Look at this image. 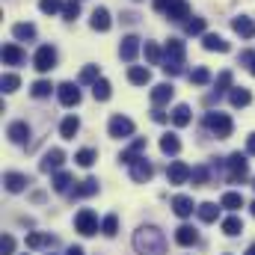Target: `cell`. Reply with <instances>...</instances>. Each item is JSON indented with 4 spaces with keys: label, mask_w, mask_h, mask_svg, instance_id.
I'll return each mask as SVG.
<instances>
[{
    "label": "cell",
    "mask_w": 255,
    "mask_h": 255,
    "mask_svg": "<svg viewBox=\"0 0 255 255\" xmlns=\"http://www.w3.org/2000/svg\"><path fill=\"white\" fill-rule=\"evenodd\" d=\"M133 250L139 255H166V238L154 226H139L133 235Z\"/></svg>",
    "instance_id": "cell-1"
},
{
    "label": "cell",
    "mask_w": 255,
    "mask_h": 255,
    "mask_svg": "<svg viewBox=\"0 0 255 255\" xmlns=\"http://www.w3.org/2000/svg\"><path fill=\"white\" fill-rule=\"evenodd\" d=\"M166 74H181L184 71V42L181 39H169L166 42V51H163V65H160Z\"/></svg>",
    "instance_id": "cell-2"
},
{
    "label": "cell",
    "mask_w": 255,
    "mask_h": 255,
    "mask_svg": "<svg viewBox=\"0 0 255 255\" xmlns=\"http://www.w3.org/2000/svg\"><path fill=\"white\" fill-rule=\"evenodd\" d=\"M205 125L211 128V133H214V136H220V139L232 136V130H235L232 119H229L226 113H220V110H211V113L205 116Z\"/></svg>",
    "instance_id": "cell-3"
},
{
    "label": "cell",
    "mask_w": 255,
    "mask_h": 255,
    "mask_svg": "<svg viewBox=\"0 0 255 255\" xmlns=\"http://www.w3.org/2000/svg\"><path fill=\"white\" fill-rule=\"evenodd\" d=\"M74 229H77L83 238H92V235L98 232V217H95V211H89V208L77 211V217H74Z\"/></svg>",
    "instance_id": "cell-4"
},
{
    "label": "cell",
    "mask_w": 255,
    "mask_h": 255,
    "mask_svg": "<svg viewBox=\"0 0 255 255\" xmlns=\"http://www.w3.org/2000/svg\"><path fill=\"white\" fill-rule=\"evenodd\" d=\"M226 166H229V181H244L247 175H250V160H247V154H232L229 160H226Z\"/></svg>",
    "instance_id": "cell-5"
},
{
    "label": "cell",
    "mask_w": 255,
    "mask_h": 255,
    "mask_svg": "<svg viewBox=\"0 0 255 255\" xmlns=\"http://www.w3.org/2000/svg\"><path fill=\"white\" fill-rule=\"evenodd\" d=\"M33 65H36V71H51L54 65H57V51L51 48V45H42L39 51H36V57H33Z\"/></svg>",
    "instance_id": "cell-6"
},
{
    "label": "cell",
    "mask_w": 255,
    "mask_h": 255,
    "mask_svg": "<svg viewBox=\"0 0 255 255\" xmlns=\"http://www.w3.org/2000/svg\"><path fill=\"white\" fill-rule=\"evenodd\" d=\"M107 128H110V136H116V139H128V136L133 133V122H130L128 116H122V113H116Z\"/></svg>",
    "instance_id": "cell-7"
},
{
    "label": "cell",
    "mask_w": 255,
    "mask_h": 255,
    "mask_svg": "<svg viewBox=\"0 0 255 255\" xmlns=\"http://www.w3.org/2000/svg\"><path fill=\"white\" fill-rule=\"evenodd\" d=\"M57 98H60L63 107H77V104H80V89H77V83H60V86H57Z\"/></svg>",
    "instance_id": "cell-8"
},
{
    "label": "cell",
    "mask_w": 255,
    "mask_h": 255,
    "mask_svg": "<svg viewBox=\"0 0 255 255\" xmlns=\"http://www.w3.org/2000/svg\"><path fill=\"white\" fill-rule=\"evenodd\" d=\"M63 160H65L63 148H51V151H45V157L39 160V169H42V172H60Z\"/></svg>",
    "instance_id": "cell-9"
},
{
    "label": "cell",
    "mask_w": 255,
    "mask_h": 255,
    "mask_svg": "<svg viewBox=\"0 0 255 255\" xmlns=\"http://www.w3.org/2000/svg\"><path fill=\"white\" fill-rule=\"evenodd\" d=\"M193 169L187 163H181V160H175L169 169H166V178H169V184H184V181H190Z\"/></svg>",
    "instance_id": "cell-10"
},
{
    "label": "cell",
    "mask_w": 255,
    "mask_h": 255,
    "mask_svg": "<svg viewBox=\"0 0 255 255\" xmlns=\"http://www.w3.org/2000/svg\"><path fill=\"white\" fill-rule=\"evenodd\" d=\"M151 175H154V169H151V163H148L145 157H139L136 163H130V178H133L136 184H145Z\"/></svg>",
    "instance_id": "cell-11"
},
{
    "label": "cell",
    "mask_w": 255,
    "mask_h": 255,
    "mask_svg": "<svg viewBox=\"0 0 255 255\" xmlns=\"http://www.w3.org/2000/svg\"><path fill=\"white\" fill-rule=\"evenodd\" d=\"M142 148H145V136H136V139H133V142L125 148V151L119 154V160H122V163H128V166H130V163H136V160H139V154H142Z\"/></svg>",
    "instance_id": "cell-12"
},
{
    "label": "cell",
    "mask_w": 255,
    "mask_h": 255,
    "mask_svg": "<svg viewBox=\"0 0 255 255\" xmlns=\"http://www.w3.org/2000/svg\"><path fill=\"white\" fill-rule=\"evenodd\" d=\"M172 95H175L172 83H157V86L151 89V104H154V107H163V104L172 101Z\"/></svg>",
    "instance_id": "cell-13"
},
{
    "label": "cell",
    "mask_w": 255,
    "mask_h": 255,
    "mask_svg": "<svg viewBox=\"0 0 255 255\" xmlns=\"http://www.w3.org/2000/svg\"><path fill=\"white\" fill-rule=\"evenodd\" d=\"M136 54H139V39H136V36H125L122 45H119V57H122L125 63H133Z\"/></svg>",
    "instance_id": "cell-14"
},
{
    "label": "cell",
    "mask_w": 255,
    "mask_h": 255,
    "mask_svg": "<svg viewBox=\"0 0 255 255\" xmlns=\"http://www.w3.org/2000/svg\"><path fill=\"white\" fill-rule=\"evenodd\" d=\"M89 24H92V30H98V33H107L110 30V12L104 9V6H98L95 12H92V18H89Z\"/></svg>",
    "instance_id": "cell-15"
},
{
    "label": "cell",
    "mask_w": 255,
    "mask_h": 255,
    "mask_svg": "<svg viewBox=\"0 0 255 255\" xmlns=\"http://www.w3.org/2000/svg\"><path fill=\"white\" fill-rule=\"evenodd\" d=\"M163 15H166L169 21H187V18H190V3H187V0H175Z\"/></svg>",
    "instance_id": "cell-16"
},
{
    "label": "cell",
    "mask_w": 255,
    "mask_h": 255,
    "mask_svg": "<svg viewBox=\"0 0 255 255\" xmlns=\"http://www.w3.org/2000/svg\"><path fill=\"white\" fill-rule=\"evenodd\" d=\"M3 184H6V190L9 193H21L27 184H30V178L21 175V172H6V175H3Z\"/></svg>",
    "instance_id": "cell-17"
},
{
    "label": "cell",
    "mask_w": 255,
    "mask_h": 255,
    "mask_svg": "<svg viewBox=\"0 0 255 255\" xmlns=\"http://www.w3.org/2000/svg\"><path fill=\"white\" fill-rule=\"evenodd\" d=\"M27 60V54L15 45V42H9V45H3V63L6 65H21Z\"/></svg>",
    "instance_id": "cell-18"
},
{
    "label": "cell",
    "mask_w": 255,
    "mask_h": 255,
    "mask_svg": "<svg viewBox=\"0 0 255 255\" xmlns=\"http://www.w3.org/2000/svg\"><path fill=\"white\" fill-rule=\"evenodd\" d=\"M172 211H175V217H181V220H187L193 211H196V205H193L190 196H175L172 199Z\"/></svg>",
    "instance_id": "cell-19"
},
{
    "label": "cell",
    "mask_w": 255,
    "mask_h": 255,
    "mask_svg": "<svg viewBox=\"0 0 255 255\" xmlns=\"http://www.w3.org/2000/svg\"><path fill=\"white\" fill-rule=\"evenodd\" d=\"M202 48H205V51H220V54H226V51H229V42H226L223 36H217V33H205V36H202Z\"/></svg>",
    "instance_id": "cell-20"
},
{
    "label": "cell",
    "mask_w": 255,
    "mask_h": 255,
    "mask_svg": "<svg viewBox=\"0 0 255 255\" xmlns=\"http://www.w3.org/2000/svg\"><path fill=\"white\" fill-rule=\"evenodd\" d=\"M232 27H235V33H238L241 39H255V21L253 18H244V15H241V18L232 21Z\"/></svg>",
    "instance_id": "cell-21"
},
{
    "label": "cell",
    "mask_w": 255,
    "mask_h": 255,
    "mask_svg": "<svg viewBox=\"0 0 255 255\" xmlns=\"http://www.w3.org/2000/svg\"><path fill=\"white\" fill-rule=\"evenodd\" d=\"M128 80H130L133 86H145V83H151V71L142 68V65H130V68H128Z\"/></svg>",
    "instance_id": "cell-22"
},
{
    "label": "cell",
    "mask_w": 255,
    "mask_h": 255,
    "mask_svg": "<svg viewBox=\"0 0 255 255\" xmlns=\"http://www.w3.org/2000/svg\"><path fill=\"white\" fill-rule=\"evenodd\" d=\"M6 136L21 145V142H27V136H30V125H27V122H12L9 130H6Z\"/></svg>",
    "instance_id": "cell-23"
},
{
    "label": "cell",
    "mask_w": 255,
    "mask_h": 255,
    "mask_svg": "<svg viewBox=\"0 0 255 255\" xmlns=\"http://www.w3.org/2000/svg\"><path fill=\"white\" fill-rule=\"evenodd\" d=\"M229 101H232V107H250V104H253V95H250V89L235 86V89L229 92Z\"/></svg>",
    "instance_id": "cell-24"
},
{
    "label": "cell",
    "mask_w": 255,
    "mask_h": 255,
    "mask_svg": "<svg viewBox=\"0 0 255 255\" xmlns=\"http://www.w3.org/2000/svg\"><path fill=\"white\" fill-rule=\"evenodd\" d=\"M196 241H199V235H196L193 226H178V229H175V244H181V247H193Z\"/></svg>",
    "instance_id": "cell-25"
},
{
    "label": "cell",
    "mask_w": 255,
    "mask_h": 255,
    "mask_svg": "<svg viewBox=\"0 0 255 255\" xmlns=\"http://www.w3.org/2000/svg\"><path fill=\"white\" fill-rule=\"evenodd\" d=\"M12 36H15L18 42H30V39H36V27H33L30 21H21V24L12 27Z\"/></svg>",
    "instance_id": "cell-26"
},
{
    "label": "cell",
    "mask_w": 255,
    "mask_h": 255,
    "mask_svg": "<svg viewBox=\"0 0 255 255\" xmlns=\"http://www.w3.org/2000/svg\"><path fill=\"white\" fill-rule=\"evenodd\" d=\"M92 193H98V181H95V178H86V181H80V187H74L68 196H71V199H86V196H92Z\"/></svg>",
    "instance_id": "cell-27"
},
{
    "label": "cell",
    "mask_w": 255,
    "mask_h": 255,
    "mask_svg": "<svg viewBox=\"0 0 255 255\" xmlns=\"http://www.w3.org/2000/svg\"><path fill=\"white\" fill-rule=\"evenodd\" d=\"M220 208H226V211H238V208H244V196H241V193H235V190L223 193Z\"/></svg>",
    "instance_id": "cell-28"
},
{
    "label": "cell",
    "mask_w": 255,
    "mask_h": 255,
    "mask_svg": "<svg viewBox=\"0 0 255 255\" xmlns=\"http://www.w3.org/2000/svg\"><path fill=\"white\" fill-rule=\"evenodd\" d=\"M196 214H199V220H202V223H214V220H217V214H220V208H217L214 202H202V205L196 208Z\"/></svg>",
    "instance_id": "cell-29"
},
{
    "label": "cell",
    "mask_w": 255,
    "mask_h": 255,
    "mask_svg": "<svg viewBox=\"0 0 255 255\" xmlns=\"http://www.w3.org/2000/svg\"><path fill=\"white\" fill-rule=\"evenodd\" d=\"M241 232H244V220H241V217H226V220H223V235L238 238Z\"/></svg>",
    "instance_id": "cell-30"
},
{
    "label": "cell",
    "mask_w": 255,
    "mask_h": 255,
    "mask_svg": "<svg viewBox=\"0 0 255 255\" xmlns=\"http://www.w3.org/2000/svg\"><path fill=\"white\" fill-rule=\"evenodd\" d=\"M92 95H95V101H107L110 95H113V86H110V80H98V83H92Z\"/></svg>",
    "instance_id": "cell-31"
},
{
    "label": "cell",
    "mask_w": 255,
    "mask_h": 255,
    "mask_svg": "<svg viewBox=\"0 0 255 255\" xmlns=\"http://www.w3.org/2000/svg\"><path fill=\"white\" fill-rule=\"evenodd\" d=\"M51 244H54V238H51V235H42V232L27 235V247H30V250H42V247H51Z\"/></svg>",
    "instance_id": "cell-32"
},
{
    "label": "cell",
    "mask_w": 255,
    "mask_h": 255,
    "mask_svg": "<svg viewBox=\"0 0 255 255\" xmlns=\"http://www.w3.org/2000/svg\"><path fill=\"white\" fill-rule=\"evenodd\" d=\"M80 130V122H77V116H65L63 125H60V133H63V139H74V133Z\"/></svg>",
    "instance_id": "cell-33"
},
{
    "label": "cell",
    "mask_w": 255,
    "mask_h": 255,
    "mask_svg": "<svg viewBox=\"0 0 255 255\" xmlns=\"http://www.w3.org/2000/svg\"><path fill=\"white\" fill-rule=\"evenodd\" d=\"M172 125L175 128L190 125V107H187V104H178V107L172 110Z\"/></svg>",
    "instance_id": "cell-34"
},
{
    "label": "cell",
    "mask_w": 255,
    "mask_h": 255,
    "mask_svg": "<svg viewBox=\"0 0 255 255\" xmlns=\"http://www.w3.org/2000/svg\"><path fill=\"white\" fill-rule=\"evenodd\" d=\"M160 151H163V154H178V151H181L178 136H175V133H166V136L160 139Z\"/></svg>",
    "instance_id": "cell-35"
},
{
    "label": "cell",
    "mask_w": 255,
    "mask_h": 255,
    "mask_svg": "<svg viewBox=\"0 0 255 255\" xmlns=\"http://www.w3.org/2000/svg\"><path fill=\"white\" fill-rule=\"evenodd\" d=\"M101 232H104L107 238H116V232H119V217H116V214H107V217L101 220Z\"/></svg>",
    "instance_id": "cell-36"
},
{
    "label": "cell",
    "mask_w": 255,
    "mask_h": 255,
    "mask_svg": "<svg viewBox=\"0 0 255 255\" xmlns=\"http://www.w3.org/2000/svg\"><path fill=\"white\" fill-rule=\"evenodd\" d=\"M190 181L196 184V187H205V184L211 181V169H208V166H193V175H190Z\"/></svg>",
    "instance_id": "cell-37"
},
{
    "label": "cell",
    "mask_w": 255,
    "mask_h": 255,
    "mask_svg": "<svg viewBox=\"0 0 255 255\" xmlns=\"http://www.w3.org/2000/svg\"><path fill=\"white\" fill-rule=\"evenodd\" d=\"M145 60L151 65H163V51H160L154 42H145Z\"/></svg>",
    "instance_id": "cell-38"
},
{
    "label": "cell",
    "mask_w": 255,
    "mask_h": 255,
    "mask_svg": "<svg viewBox=\"0 0 255 255\" xmlns=\"http://www.w3.org/2000/svg\"><path fill=\"white\" fill-rule=\"evenodd\" d=\"M74 160H77V166H86V169H89V166L98 160V154H95L92 148H80V151L74 154Z\"/></svg>",
    "instance_id": "cell-39"
},
{
    "label": "cell",
    "mask_w": 255,
    "mask_h": 255,
    "mask_svg": "<svg viewBox=\"0 0 255 255\" xmlns=\"http://www.w3.org/2000/svg\"><path fill=\"white\" fill-rule=\"evenodd\" d=\"M54 190L71 193V175H68V172H57V175H54Z\"/></svg>",
    "instance_id": "cell-40"
},
{
    "label": "cell",
    "mask_w": 255,
    "mask_h": 255,
    "mask_svg": "<svg viewBox=\"0 0 255 255\" xmlns=\"http://www.w3.org/2000/svg\"><path fill=\"white\" fill-rule=\"evenodd\" d=\"M51 89H54V86H51V80H36V83L30 86L33 98H48V95H51Z\"/></svg>",
    "instance_id": "cell-41"
},
{
    "label": "cell",
    "mask_w": 255,
    "mask_h": 255,
    "mask_svg": "<svg viewBox=\"0 0 255 255\" xmlns=\"http://www.w3.org/2000/svg\"><path fill=\"white\" fill-rule=\"evenodd\" d=\"M63 0H39V9L45 12V15H54V12H63Z\"/></svg>",
    "instance_id": "cell-42"
},
{
    "label": "cell",
    "mask_w": 255,
    "mask_h": 255,
    "mask_svg": "<svg viewBox=\"0 0 255 255\" xmlns=\"http://www.w3.org/2000/svg\"><path fill=\"white\" fill-rule=\"evenodd\" d=\"M101 77H98V65H86L83 71H80V83H98Z\"/></svg>",
    "instance_id": "cell-43"
},
{
    "label": "cell",
    "mask_w": 255,
    "mask_h": 255,
    "mask_svg": "<svg viewBox=\"0 0 255 255\" xmlns=\"http://www.w3.org/2000/svg\"><path fill=\"white\" fill-rule=\"evenodd\" d=\"M0 86H3V92L9 95V92H15V89L21 86V77H18V74H3V83H0Z\"/></svg>",
    "instance_id": "cell-44"
},
{
    "label": "cell",
    "mask_w": 255,
    "mask_h": 255,
    "mask_svg": "<svg viewBox=\"0 0 255 255\" xmlns=\"http://www.w3.org/2000/svg\"><path fill=\"white\" fill-rule=\"evenodd\" d=\"M226 89H229V92L235 89V86H232V71H220V74H217V92H226Z\"/></svg>",
    "instance_id": "cell-45"
},
{
    "label": "cell",
    "mask_w": 255,
    "mask_h": 255,
    "mask_svg": "<svg viewBox=\"0 0 255 255\" xmlns=\"http://www.w3.org/2000/svg\"><path fill=\"white\" fill-rule=\"evenodd\" d=\"M77 15H80V3H77V0H68V3L63 6V18L65 21H74Z\"/></svg>",
    "instance_id": "cell-46"
},
{
    "label": "cell",
    "mask_w": 255,
    "mask_h": 255,
    "mask_svg": "<svg viewBox=\"0 0 255 255\" xmlns=\"http://www.w3.org/2000/svg\"><path fill=\"white\" fill-rule=\"evenodd\" d=\"M187 33L190 36H205V18H190L187 21Z\"/></svg>",
    "instance_id": "cell-47"
},
{
    "label": "cell",
    "mask_w": 255,
    "mask_h": 255,
    "mask_svg": "<svg viewBox=\"0 0 255 255\" xmlns=\"http://www.w3.org/2000/svg\"><path fill=\"white\" fill-rule=\"evenodd\" d=\"M190 80H193V83H199V86H205V83H208V80H211V71H208V68H202V65H199V68H193Z\"/></svg>",
    "instance_id": "cell-48"
},
{
    "label": "cell",
    "mask_w": 255,
    "mask_h": 255,
    "mask_svg": "<svg viewBox=\"0 0 255 255\" xmlns=\"http://www.w3.org/2000/svg\"><path fill=\"white\" fill-rule=\"evenodd\" d=\"M12 253H15V238L6 235V238L0 241V255H12Z\"/></svg>",
    "instance_id": "cell-49"
},
{
    "label": "cell",
    "mask_w": 255,
    "mask_h": 255,
    "mask_svg": "<svg viewBox=\"0 0 255 255\" xmlns=\"http://www.w3.org/2000/svg\"><path fill=\"white\" fill-rule=\"evenodd\" d=\"M241 63L250 65V71H253V77H255V54L253 51H244V54H241Z\"/></svg>",
    "instance_id": "cell-50"
},
{
    "label": "cell",
    "mask_w": 255,
    "mask_h": 255,
    "mask_svg": "<svg viewBox=\"0 0 255 255\" xmlns=\"http://www.w3.org/2000/svg\"><path fill=\"white\" fill-rule=\"evenodd\" d=\"M172 3H175V0H151V6H154L157 12H166V9H169Z\"/></svg>",
    "instance_id": "cell-51"
},
{
    "label": "cell",
    "mask_w": 255,
    "mask_h": 255,
    "mask_svg": "<svg viewBox=\"0 0 255 255\" xmlns=\"http://www.w3.org/2000/svg\"><path fill=\"white\" fill-rule=\"evenodd\" d=\"M151 119H154V122H160V125H163V122H166V119H169V116H166V113H163V110H160V107H154V110H151Z\"/></svg>",
    "instance_id": "cell-52"
},
{
    "label": "cell",
    "mask_w": 255,
    "mask_h": 255,
    "mask_svg": "<svg viewBox=\"0 0 255 255\" xmlns=\"http://www.w3.org/2000/svg\"><path fill=\"white\" fill-rule=\"evenodd\" d=\"M247 154H255V133L247 136Z\"/></svg>",
    "instance_id": "cell-53"
},
{
    "label": "cell",
    "mask_w": 255,
    "mask_h": 255,
    "mask_svg": "<svg viewBox=\"0 0 255 255\" xmlns=\"http://www.w3.org/2000/svg\"><path fill=\"white\" fill-rule=\"evenodd\" d=\"M65 255H83V250H80V247H68V253Z\"/></svg>",
    "instance_id": "cell-54"
},
{
    "label": "cell",
    "mask_w": 255,
    "mask_h": 255,
    "mask_svg": "<svg viewBox=\"0 0 255 255\" xmlns=\"http://www.w3.org/2000/svg\"><path fill=\"white\" fill-rule=\"evenodd\" d=\"M247 255H255V244H253V247H250V250H247Z\"/></svg>",
    "instance_id": "cell-55"
},
{
    "label": "cell",
    "mask_w": 255,
    "mask_h": 255,
    "mask_svg": "<svg viewBox=\"0 0 255 255\" xmlns=\"http://www.w3.org/2000/svg\"><path fill=\"white\" fill-rule=\"evenodd\" d=\"M250 211H253V217H255V202H253V205H250Z\"/></svg>",
    "instance_id": "cell-56"
},
{
    "label": "cell",
    "mask_w": 255,
    "mask_h": 255,
    "mask_svg": "<svg viewBox=\"0 0 255 255\" xmlns=\"http://www.w3.org/2000/svg\"><path fill=\"white\" fill-rule=\"evenodd\" d=\"M253 187H255V181H253Z\"/></svg>",
    "instance_id": "cell-57"
},
{
    "label": "cell",
    "mask_w": 255,
    "mask_h": 255,
    "mask_svg": "<svg viewBox=\"0 0 255 255\" xmlns=\"http://www.w3.org/2000/svg\"><path fill=\"white\" fill-rule=\"evenodd\" d=\"M77 3H80V0H77Z\"/></svg>",
    "instance_id": "cell-58"
}]
</instances>
